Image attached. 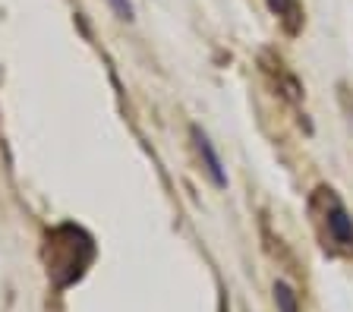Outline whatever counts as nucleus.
<instances>
[{"instance_id": "1", "label": "nucleus", "mask_w": 353, "mask_h": 312, "mask_svg": "<svg viewBox=\"0 0 353 312\" xmlns=\"http://www.w3.org/2000/svg\"><path fill=\"white\" fill-rule=\"evenodd\" d=\"M309 215H312L319 240L328 253L353 256V218L331 186H319L316 193L309 196Z\"/></svg>"}, {"instance_id": "4", "label": "nucleus", "mask_w": 353, "mask_h": 312, "mask_svg": "<svg viewBox=\"0 0 353 312\" xmlns=\"http://www.w3.org/2000/svg\"><path fill=\"white\" fill-rule=\"evenodd\" d=\"M274 303H278V312H300V300L284 281L274 284Z\"/></svg>"}, {"instance_id": "2", "label": "nucleus", "mask_w": 353, "mask_h": 312, "mask_svg": "<svg viewBox=\"0 0 353 312\" xmlns=\"http://www.w3.org/2000/svg\"><path fill=\"white\" fill-rule=\"evenodd\" d=\"M190 136H192V149H196L199 164H202L205 177L212 180V183L218 186V189H224V186H228V171H224V161H221L218 149L212 145V139L205 136V129L192 127V129H190Z\"/></svg>"}, {"instance_id": "3", "label": "nucleus", "mask_w": 353, "mask_h": 312, "mask_svg": "<svg viewBox=\"0 0 353 312\" xmlns=\"http://www.w3.org/2000/svg\"><path fill=\"white\" fill-rule=\"evenodd\" d=\"M265 3H268V10L281 19L287 35H296V32L303 29V19H306V16H303L300 0H265Z\"/></svg>"}, {"instance_id": "5", "label": "nucleus", "mask_w": 353, "mask_h": 312, "mask_svg": "<svg viewBox=\"0 0 353 312\" xmlns=\"http://www.w3.org/2000/svg\"><path fill=\"white\" fill-rule=\"evenodd\" d=\"M108 7L114 10V16H117V19H123V23H130L132 16H136V10H132V0H108Z\"/></svg>"}]
</instances>
